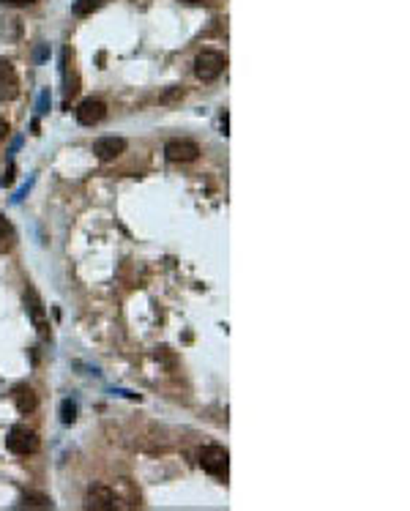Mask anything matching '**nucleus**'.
I'll use <instances>...</instances> for the list:
<instances>
[{"label":"nucleus","instance_id":"obj_1","mask_svg":"<svg viewBox=\"0 0 410 511\" xmlns=\"http://www.w3.org/2000/svg\"><path fill=\"white\" fill-rule=\"evenodd\" d=\"M5 449L14 451V454H19V457H27V454H33V451L38 449V435H36L33 429L16 424V427H11V432L5 435Z\"/></svg>","mask_w":410,"mask_h":511},{"label":"nucleus","instance_id":"obj_2","mask_svg":"<svg viewBox=\"0 0 410 511\" xmlns=\"http://www.w3.org/2000/svg\"><path fill=\"white\" fill-rule=\"evenodd\" d=\"M200 468H203L205 473H210V476H216V479H227V468H230V454H227V449H221V446H205L203 451H200Z\"/></svg>","mask_w":410,"mask_h":511},{"label":"nucleus","instance_id":"obj_3","mask_svg":"<svg viewBox=\"0 0 410 511\" xmlns=\"http://www.w3.org/2000/svg\"><path fill=\"white\" fill-rule=\"evenodd\" d=\"M224 66H227V58H224L221 52H216V49H203V52L197 55V60H195V74H197L203 82H213L216 77H221Z\"/></svg>","mask_w":410,"mask_h":511},{"label":"nucleus","instance_id":"obj_4","mask_svg":"<svg viewBox=\"0 0 410 511\" xmlns=\"http://www.w3.org/2000/svg\"><path fill=\"white\" fill-rule=\"evenodd\" d=\"M165 156L170 162H178V164H189L200 156V145L192 142V140H170L165 145Z\"/></svg>","mask_w":410,"mask_h":511},{"label":"nucleus","instance_id":"obj_5","mask_svg":"<svg viewBox=\"0 0 410 511\" xmlns=\"http://www.w3.org/2000/svg\"><path fill=\"white\" fill-rule=\"evenodd\" d=\"M19 96V77L14 63L0 60V101H14Z\"/></svg>","mask_w":410,"mask_h":511},{"label":"nucleus","instance_id":"obj_6","mask_svg":"<svg viewBox=\"0 0 410 511\" xmlns=\"http://www.w3.org/2000/svg\"><path fill=\"white\" fill-rule=\"evenodd\" d=\"M123 151H126V140L123 137H99L93 142V153H96L99 162H115Z\"/></svg>","mask_w":410,"mask_h":511},{"label":"nucleus","instance_id":"obj_7","mask_svg":"<svg viewBox=\"0 0 410 511\" xmlns=\"http://www.w3.org/2000/svg\"><path fill=\"white\" fill-rule=\"evenodd\" d=\"M104 115H107V104L99 101V99H85V101L77 107V121H80L82 126H96V123L104 121Z\"/></svg>","mask_w":410,"mask_h":511},{"label":"nucleus","instance_id":"obj_8","mask_svg":"<svg viewBox=\"0 0 410 511\" xmlns=\"http://www.w3.org/2000/svg\"><path fill=\"white\" fill-rule=\"evenodd\" d=\"M85 509L91 511H110L115 509V493L104 484H96L88 490V498H85Z\"/></svg>","mask_w":410,"mask_h":511},{"label":"nucleus","instance_id":"obj_9","mask_svg":"<svg viewBox=\"0 0 410 511\" xmlns=\"http://www.w3.org/2000/svg\"><path fill=\"white\" fill-rule=\"evenodd\" d=\"M11 399H14V405H16L19 413H33L38 408V397H36V391L30 386H16L11 391Z\"/></svg>","mask_w":410,"mask_h":511},{"label":"nucleus","instance_id":"obj_10","mask_svg":"<svg viewBox=\"0 0 410 511\" xmlns=\"http://www.w3.org/2000/svg\"><path fill=\"white\" fill-rule=\"evenodd\" d=\"M77 413H80V408H77L74 399H63V402H60V421H63V424H74V421H77Z\"/></svg>","mask_w":410,"mask_h":511},{"label":"nucleus","instance_id":"obj_11","mask_svg":"<svg viewBox=\"0 0 410 511\" xmlns=\"http://www.w3.org/2000/svg\"><path fill=\"white\" fill-rule=\"evenodd\" d=\"M104 5V0H77L74 3V14L77 16H88V14H93L96 8H101Z\"/></svg>","mask_w":410,"mask_h":511},{"label":"nucleus","instance_id":"obj_12","mask_svg":"<svg viewBox=\"0 0 410 511\" xmlns=\"http://www.w3.org/2000/svg\"><path fill=\"white\" fill-rule=\"evenodd\" d=\"M22 506H27V509H52V501L47 495H25Z\"/></svg>","mask_w":410,"mask_h":511},{"label":"nucleus","instance_id":"obj_13","mask_svg":"<svg viewBox=\"0 0 410 511\" xmlns=\"http://www.w3.org/2000/svg\"><path fill=\"white\" fill-rule=\"evenodd\" d=\"M11 233V225H8V219L5 216H0V238H5Z\"/></svg>","mask_w":410,"mask_h":511},{"label":"nucleus","instance_id":"obj_14","mask_svg":"<svg viewBox=\"0 0 410 511\" xmlns=\"http://www.w3.org/2000/svg\"><path fill=\"white\" fill-rule=\"evenodd\" d=\"M33 0H3V5H14V8H22V5H30Z\"/></svg>","mask_w":410,"mask_h":511},{"label":"nucleus","instance_id":"obj_15","mask_svg":"<svg viewBox=\"0 0 410 511\" xmlns=\"http://www.w3.org/2000/svg\"><path fill=\"white\" fill-rule=\"evenodd\" d=\"M5 134H8V121H5V118H0V142L5 140Z\"/></svg>","mask_w":410,"mask_h":511},{"label":"nucleus","instance_id":"obj_16","mask_svg":"<svg viewBox=\"0 0 410 511\" xmlns=\"http://www.w3.org/2000/svg\"><path fill=\"white\" fill-rule=\"evenodd\" d=\"M186 3H200V0H186Z\"/></svg>","mask_w":410,"mask_h":511}]
</instances>
